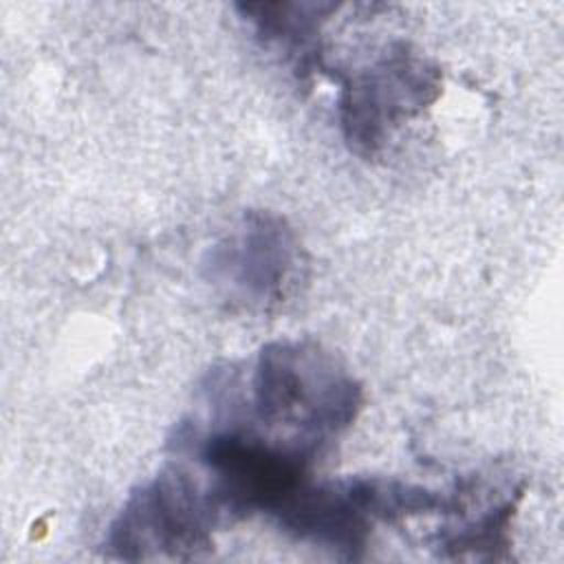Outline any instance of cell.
<instances>
[{"mask_svg":"<svg viewBox=\"0 0 564 564\" xmlns=\"http://www.w3.org/2000/svg\"><path fill=\"white\" fill-rule=\"evenodd\" d=\"M304 264L293 227L273 212L251 209L207 251L203 275L227 302L271 311L297 289Z\"/></svg>","mask_w":564,"mask_h":564,"instance_id":"277c9868","label":"cell"},{"mask_svg":"<svg viewBox=\"0 0 564 564\" xmlns=\"http://www.w3.org/2000/svg\"><path fill=\"white\" fill-rule=\"evenodd\" d=\"M339 84L341 137L355 154L370 159L397 128L438 101L443 70L414 44L394 40L372 62L341 75Z\"/></svg>","mask_w":564,"mask_h":564,"instance_id":"7a4b0ae2","label":"cell"},{"mask_svg":"<svg viewBox=\"0 0 564 564\" xmlns=\"http://www.w3.org/2000/svg\"><path fill=\"white\" fill-rule=\"evenodd\" d=\"M339 9L333 2H249L238 11L256 26L264 42L284 46L295 59L297 70H322L317 37L322 24Z\"/></svg>","mask_w":564,"mask_h":564,"instance_id":"8992f818","label":"cell"},{"mask_svg":"<svg viewBox=\"0 0 564 564\" xmlns=\"http://www.w3.org/2000/svg\"><path fill=\"white\" fill-rule=\"evenodd\" d=\"M273 520L293 538L326 546L346 560L361 557L377 524L357 476L328 482L308 480Z\"/></svg>","mask_w":564,"mask_h":564,"instance_id":"5b68a950","label":"cell"},{"mask_svg":"<svg viewBox=\"0 0 564 564\" xmlns=\"http://www.w3.org/2000/svg\"><path fill=\"white\" fill-rule=\"evenodd\" d=\"M251 408L262 425L293 430L297 441L322 452L359 416L364 388L319 344L278 339L256 357Z\"/></svg>","mask_w":564,"mask_h":564,"instance_id":"6da1fadb","label":"cell"},{"mask_svg":"<svg viewBox=\"0 0 564 564\" xmlns=\"http://www.w3.org/2000/svg\"><path fill=\"white\" fill-rule=\"evenodd\" d=\"M220 524L205 487L183 467L170 465L150 482L130 491L110 522L104 551L117 560H194L212 546Z\"/></svg>","mask_w":564,"mask_h":564,"instance_id":"3957f363","label":"cell"},{"mask_svg":"<svg viewBox=\"0 0 564 564\" xmlns=\"http://www.w3.org/2000/svg\"><path fill=\"white\" fill-rule=\"evenodd\" d=\"M520 498L522 487L513 489L509 498H502L460 529L445 527V531L436 535V546L449 557H465L467 553L498 557V549H507L511 544V518L516 516Z\"/></svg>","mask_w":564,"mask_h":564,"instance_id":"52a82bcc","label":"cell"}]
</instances>
